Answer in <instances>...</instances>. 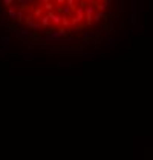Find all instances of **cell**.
Segmentation results:
<instances>
[{
	"instance_id": "1",
	"label": "cell",
	"mask_w": 153,
	"mask_h": 160,
	"mask_svg": "<svg viewBox=\"0 0 153 160\" xmlns=\"http://www.w3.org/2000/svg\"><path fill=\"white\" fill-rule=\"evenodd\" d=\"M57 2H58V3H60V5H61V3H64V0H57Z\"/></svg>"
}]
</instances>
